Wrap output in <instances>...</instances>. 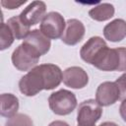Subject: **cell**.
Returning <instances> with one entry per match:
<instances>
[{
	"label": "cell",
	"instance_id": "1",
	"mask_svg": "<svg viewBox=\"0 0 126 126\" xmlns=\"http://www.w3.org/2000/svg\"><path fill=\"white\" fill-rule=\"evenodd\" d=\"M63 81L59 66L51 63L40 64L30 70L19 81V90L26 96H34L42 90H53Z\"/></svg>",
	"mask_w": 126,
	"mask_h": 126
},
{
	"label": "cell",
	"instance_id": "6",
	"mask_svg": "<svg viewBox=\"0 0 126 126\" xmlns=\"http://www.w3.org/2000/svg\"><path fill=\"white\" fill-rule=\"evenodd\" d=\"M66 22L63 16L58 12H49L42 19L39 30L49 39H57L62 36Z\"/></svg>",
	"mask_w": 126,
	"mask_h": 126
},
{
	"label": "cell",
	"instance_id": "11",
	"mask_svg": "<svg viewBox=\"0 0 126 126\" xmlns=\"http://www.w3.org/2000/svg\"><path fill=\"white\" fill-rule=\"evenodd\" d=\"M105 46H107V44L105 40L100 36H92L81 47L80 56L82 60L92 65L94 59Z\"/></svg>",
	"mask_w": 126,
	"mask_h": 126
},
{
	"label": "cell",
	"instance_id": "14",
	"mask_svg": "<svg viewBox=\"0 0 126 126\" xmlns=\"http://www.w3.org/2000/svg\"><path fill=\"white\" fill-rule=\"evenodd\" d=\"M0 114L3 117L10 118L17 114L19 110V98L13 94H2L1 96Z\"/></svg>",
	"mask_w": 126,
	"mask_h": 126
},
{
	"label": "cell",
	"instance_id": "3",
	"mask_svg": "<svg viewBox=\"0 0 126 126\" xmlns=\"http://www.w3.org/2000/svg\"><path fill=\"white\" fill-rule=\"evenodd\" d=\"M40 56L35 49L23 41L13 51L11 60L14 67L19 71H30L36 66Z\"/></svg>",
	"mask_w": 126,
	"mask_h": 126
},
{
	"label": "cell",
	"instance_id": "16",
	"mask_svg": "<svg viewBox=\"0 0 126 126\" xmlns=\"http://www.w3.org/2000/svg\"><path fill=\"white\" fill-rule=\"evenodd\" d=\"M7 25L9 26L10 30L12 31V32L15 36V39H25L31 32L30 27L22 22L19 15L10 18L7 22Z\"/></svg>",
	"mask_w": 126,
	"mask_h": 126
},
{
	"label": "cell",
	"instance_id": "15",
	"mask_svg": "<svg viewBox=\"0 0 126 126\" xmlns=\"http://www.w3.org/2000/svg\"><path fill=\"white\" fill-rule=\"evenodd\" d=\"M114 6L110 3H100L89 11V16L98 22H104L114 16Z\"/></svg>",
	"mask_w": 126,
	"mask_h": 126
},
{
	"label": "cell",
	"instance_id": "10",
	"mask_svg": "<svg viewBox=\"0 0 126 126\" xmlns=\"http://www.w3.org/2000/svg\"><path fill=\"white\" fill-rule=\"evenodd\" d=\"M63 83L71 89H83L89 83V76L82 67L72 66L64 70Z\"/></svg>",
	"mask_w": 126,
	"mask_h": 126
},
{
	"label": "cell",
	"instance_id": "21",
	"mask_svg": "<svg viewBox=\"0 0 126 126\" xmlns=\"http://www.w3.org/2000/svg\"><path fill=\"white\" fill-rule=\"evenodd\" d=\"M119 113L121 118L126 122V99H123L119 106Z\"/></svg>",
	"mask_w": 126,
	"mask_h": 126
},
{
	"label": "cell",
	"instance_id": "9",
	"mask_svg": "<svg viewBox=\"0 0 126 126\" xmlns=\"http://www.w3.org/2000/svg\"><path fill=\"white\" fill-rule=\"evenodd\" d=\"M85 32V26L81 21L77 19H69L66 22L61 40L67 45H76L83 39Z\"/></svg>",
	"mask_w": 126,
	"mask_h": 126
},
{
	"label": "cell",
	"instance_id": "4",
	"mask_svg": "<svg viewBox=\"0 0 126 126\" xmlns=\"http://www.w3.org/2000/svg\"><path fill=\"white\" fill-rule=\"evenodd\" d=\"M49 108L57 115H68L77 106V98L74 93L68 90H59L48 97Z\"/></svg>",
	"mask_w": 126,
	"mask_h": 126
},
{
	"label": "cell",
	"instance_id": "13",
	"mask_svg": "<svg viewBox=\"0 0 126 126\" xmlns=\"http://www.w3.org/2000/svg\"><path fill=\"white\" fill-rule=\"evenodd\" d=\"M104 37L111 42L121 41L126 37V21L115 19L103 28Z\"/></svg>",
	"mask_w": 126,
	"mask_h": 126
},
{
	"label": "cell",
	"instance_id": "19",
	"mask_svg": "<svg viewBox=\"0 0 126 126\" xmlns=\"http://www.w3.org/2000/svg\"><path fill=\"white\" fill-rule=\"evenodd\" d=\"M119 91H120V99H126V72L123 73L116 81Z\"/></svg>",
	"mask_w": 126,
	"mask_h": 126
},
{
	"label": "cell",
	"instance_id": "22",
	"mask_svg": "<svg viewBox=\"0 0 126 126\" xmlns=\"http://www.w3.org/2000/svg\"><path fill=\"white\" fill-rule=\"evenodd\" d=\"M48 126H70L67 122L65 121H62V120H55V121H52Z\"/></svg>",
	"mask_w": 126,
	"mask_h": 126
},
{
	"label": "cell",
	"instance_id": "8",
	"mask_svg": "<svg viewBox=\"0 0 126 126\" xmlns=\"http://www.w3.org/2000/svg\"><path fill=\"white\" fill-rule=\"evenodd\" d=\"M46 12V5L42 1H32L19 15L20 19L27 26H34L41 23Z\"/></svg>",
	"mask_w": 126,
	"mask_h": 126
},
{
	"label": "cell",
	"instance_id": "23",
	"mask_svg": "<svg viewBox=\"0 0 126 126\" xmlns=\"http://www.w3.org/2000/svg\"><path fill=\"white\" fill-rule=\"evenodd\" d=\"M99 126H119V125H117L116 123H114V122H111V121H106V122H103V123H101Z\"/></svg>",
	"mask_w": 126,
	"mask_h": 126
},
{
	"label": "cell",
	"instance_id": "7",
	"mask_svg": "<svg viewBox=\"0 0 126 126\" xmlns=\"http://www.w3.org/2000/svg\"><path fill=\"white\" fill-rule=\"evenodd\" d=\"M120 99V91L115 82L101 83L95 92V100L100 106H109Z\"/></svg>",
	"mask_w": 126,
	"mask_h": 126
},
{
	"label": "cell",
	"instance_id": "5",
	"mask_svg": "<svg viewBox=\"0 0 126 126\" xmlns=\"http://www.w3.org/2000/svg\"><path fill=\"white\" fill-rule=\"evenodd\" d=\"M102 115V108L95 99L90 98L79 104L77 122L79 126H95Z\"/></svg>",
	"mask_w": 126,
	"mask_h": 126
},
{
	"label": "cell",
	"instance_id": "20",
	"mask_svg": "<svg viewBox=\"0 0 126 126\" xmlns=\"http://www.w3.org/2000/svg\"><path fill=\"white\" fill-rule=\"evenodd\" d=\"M25 3H26V0L20 1V2H18V1H13V0H8V1L2 0V1H1L2 6L5 7V8H7V9H10V10L17 9V8H19L20 6H22V5L25 4Z\"/></svg>",
	"mask_w": 126,
	"mask_h": 126
},
{
	"label": "cell",
	"instance_id": "2",
	"mask_svg": "<svg viewBox=\"0 0 126 126\" xmlns=\"http://www.w3.org/2000/svg\"><path fill=\"white\" fill-rule=\"evenodd\" d=\"M92 65L101 71H126V47L105 46Z\"/></svg>",
	"mask_w": 126,
	"mask_h": 126
},
{
	"label": "cell",
	"instance_id": "18",
	"mask_svg": "<svg viewBox=\"0 0 126 126\" xmlns=\"http://www.w3.org/2000/svg\"><path fill=\"white\" fill-rule=\"evenodd\" d=\"M5 126H33V123L29 115L17 113L16 115L8 118Z\"/></svg>",
	"mask_w": 126,
	"mask_h": 126
},
{
	"label": "cell",
	"instance_id": "24",
	"mask_svg": "<svg viewBox=\"0 0 126 126\" xmlns=\"http://www.w3.org/2000/svg\"><path fill=\"white\" fill-rule=\"evenodd\" d=\"M78 126H79V125H78Z\"/></svg>",
	"mask_w": 126,
	"mask_h": 126
},
{
	"label": "cell",
	"instance_id": "17",
	"mask_svg": "<svg viewBox=\"0 0 126 126\" xmlns=\"http://www.w3.org/2000/svg\"><path fill=\"white\" fill-rule=\"evenodd\" d=\"M0 39H1L0 40V49L1 50H4V49L10 47L15 39V36H14L12 31L10 30L9 26L3 22H2L1 28H0Z\"/></svg>",
	"mask_w": 126,
	"mask_h": 126
},
{
	"label": "cell",
	"instance_id": "12",
	"mask_svg": "<svg viewBox=\"0 0 126 126\" xmlns=\"http://www.w3.org/2000/svg\"><path fill=\"white\" fill-rule=\"evenodd\" d=\"M24 42L31 45L40 55L46 54L49 51L50 46H51L50 39L47 36H45L40 32V30H37V29L31 31L28 36L24 39Z\"/></svg>",
	"mask_w": 126,
	"mask_h": 126
}]
</instances>
